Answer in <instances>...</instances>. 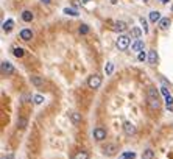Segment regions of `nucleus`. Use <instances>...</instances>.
<instances>
[{
    "label": "nucleus",
    "instance_id": "nucleus-1",
    "mask_svg": "<svg viewBox=\"0 0 173 159\" xmlns=\"http://www.w3.org/2000/svg\"><path fill=\"white\" fill-rule=\"evenodd\" d=\"M147 103L153 111H158L161 108V101L158 97V90L156 87H148V92H147Z\"/></svg>",
    "mask_w": 173,
    "mask_h": 159
},
{
    "label": "nucleus",
    "instance_id": "nucleus-2",
    "mask_svg": "<svg viewBox=\"0 0 173 159\" xmlns=\"http://www.w3.org/2000/svg\"><path fill=\"white\" fill-rule=\"evenodd\" d=\"M130 36H127V34H122V36H119L117 38V49L119 50H127L128 47H130Z\"/></svg>",
    "mask_w": 173,
    "mask_h": 159
},
{
    "label": "nucleus",
    "instance_id": "nucleus-3",
    "mask_svg": "<svg viewBox=\"0 0 173 159\" xmlns=\"http://www.w3.org/2000/svg\"><path fill=\"white\" fill-rule=\"evenodd\" d=\"M87 86H89L91 89H98V87L102 86V77L97 75V74L91 75V77L87 78Z\"/></svg>",
    "mask_w": 173,
    "mask_h": 159
},
{
    "label": "nucleus",
    "instance_id": "nucleus-4",
    "mask_svg": "<svg viewBox=\"0 0 173 159\" xmlns=\"http://www.w3.org/2000/svg\"><path fill=\"white\" fill-rule=\"evenodd\" d=\"M70 120L73 125H80L83 122V116H81V112H77V111H72L70 112Z\"/></svg>",
    "mask_w": 173,
    "mask_h": 159
},
{
    "label": "nucleus",
    "instance_id": "nucleus-5",
    "mask_svg": "<svg viewBox=\"0 0 173 159\" xmlns=\"http://www.w3.org/2000/svg\"><path fill=\"white\" fill-rule=\"evenodd\" d=\"M117 153V145L115 144H108L105 148H103V154L105 156H114Z\"/></svg>",
    "mask_w": 173,
    "mask_h": 159
},
{
    "label": "nucleus",
    "instance_id": "nucleus-6",
    "mask_svg": "<svg viewBox=\"0 0 173 159\" xmlns=\"http://www.w3.org/2000/svg\"><path fill=\"white\" fill-rule=\"evenodd\" d=\"M161 92H162V95H164V98H165L167 108H168V109H171V105H173V98H171L170 92L167 90V87H162V89H161Z\"/></svg>",
    "mask_w": 173,
    "mask_h": 159
},
{
    "label": "nucleus",
    "instance_id": "nucleus-7",
    "mask_svg": "<svg viewBox=\"0 0 173 159\" xmlns=\"http://www.w3.org/2000/svg\"><path fill=\"white\" fill-rule=\"evenodd\" d=\"M123 131H125V134H128V136L136 134V126H134V123L125 122V123H123Z\"/></svg>",
    "mask_w": 173,
    "mask_h": 159
},
{
    "label": "nucleus",
    "instance_id": "nucleus-8",
    "mask_svg": "<svg viewBox=\"0 0 173 159\" xmlns=\"http://www.w3.org/2000/svg\"><path fill=\"white\" fill-rule=\"evenodd\" d=\"M2 72L6 74V75L14 74V67H13V64L8 62V61H2Z\"/></svg>",
    "mask_w": 173,
    "mask_h": 159
},
{
    "label": "nucleus",
    "instance_id": "nucleus-9",
    "mask_svg": "<svg viewBox=\"0 0 173 159\" xmlns=\"http://www.w3.org/2000/svg\"><path fill=\"white\" fill-rule=\"evenodd\" d=\"M94 137H95V141H103L105 137H106V131L103 129V128H95L94 129Z\"/></svg>",
    "mask_w": 173,
    "mask_h": 159
},
{
    "label": "nucleus",
    "instance_id": "nucleus-10",
    "mask_svg": "<svg viewBox=\"0 0 173 159\" xmlns=\"http://www.w3.org/2000/svg\"><path fill=\"white\" fill-rule=\"evenodd\" d=\"M143 47H145V44H143V41H140V39H136L133 44H131V50L133 52H142L143 50Z\"/></svg>",
    "mask_w": 173,
    "mask_h": 159
},
{
    "label": "nucleus",
    "instance_id": "nucleus-11",
    "mask_svg": "<svg viewBox=\"0 0 173 159\" xmlns=\"http://www.w3.org/2000/svg\"><path fill=\"white\" fill-rule=\"evenodd\" d=\"M31 38H33V31L30 28H23L20 31V39L22 41H31Z\"/></svg>",
    "mask_w": 173,
    "mask_h": 159
},
{
    "label": "nucleus",
    "instance_id": "nucleus-12",
    "mask_svg": "<svg viewBox=\"0 0 173 159\" xmlns=\"http://www.w3.org/2000/svg\"><path fill=\"white\" fill-rule=\"evenodd\" d=\"M112 30H114V31H125V30H127V24H125V22H122V20L114 22Z\"/></svg>",
    "mask_w": 173,
    "mask_h": 159
},
{
    "label": "nucleus",
    "instance_id": "nucleus-13",
    "mask_svg": "<svg viewBox=\"0 0 173 159\" xmlns=\"http://www.w3.org/2000/svg\"><path fill=\"white\" fill-rule=\"evenodd\" d=\"M170 24H171V20H170L168 17H162V19L159 20V28H161V30H168Z\"/></svg>",
    "mask_w": 173,
    "mask_h": 159
},
{
    "label": "nucleus",
    "instance_id": "nucleus-14",
    "mask_svg": "<svg viewBox=\"0 0 173 159\" xmlns=\"http://www.w3.org/2000/svg\"><path fill=\"white\" fill-rule=\"evenodd\" d=\"M13 28H14V20L13 19H8V20L3 22V31L5 33H10Z\"/></svg>",
    "mask_w": 173,
    "mask_h": 159
},
{
    "label": "nucleus",
    "instance_id": "nucleus-15",
    "mask_svg": "<svg viewBox=\"0 0 173 159\" xmlns=\"http://www.w3.org/2000/svg\"><path fill=\"white\" fill-rule=\"evenodd\" d=\"M147 61L150 62V64H156V62H158V53H156V50H150Z\"/></svg>",
    "mask_w": 173,
    "mask_h": 159
},
{
    "label": "nucleus",
    "instance_id": "nucleus-16",
    "mask_svg": "<svg viewBox=\"0 0 173 159\" xmlns=\"http://www.w3.org/2000/svg\"><path fill=\"white\" fill-rule=\"evenodd\" d=\"M33 17H34V14H33L31 11H28V10H25V11L22 13V20H23V22H31Z\"/></svg>",
    "mask_w": 173,
    "mask_h": 159
},
{
    "label": "nucleus",
    "instance_id": "nucleus-17",
    "mask_svg": "<svg viewBox=\"0 0 173 159\" xmlns=\"http://www.w3.org/2000/svg\"><path fill=\"white\" fill-rule=\"evenodd\" d=\"M31 83H33L36 87H41V86H44V78H41V77H38V75H33V77H31Z\"/></svg>",
    "mask_w": 173,
    "mask_h": 159
},
{
    "label": "nucleus",
    "instance_id": "nucleus-18",
    "mask_svg": "<svg viewBox=\"0 0 173 159\" xmlns=\"http://www.w3.org/2000/svg\"><path fill=\"white\" fill-rule=\"evenodd\" d=\"M161 20V14L159 11H150V22H153V24H156V22Z\"/></svg>",
    "mask_w": 173,
    "mask_h": 159
},
{
    "label": "nucleus",
    "instance_id": "nucleus-19",
    "mask_svg": "<svg viewBox=\"0 0 173 159\" xmlns=\"http://www.w3.org/2000/svg\"><path fill=\"white\" fill-rule=\"evenodd\" d=\"M13 55H14L16 58H22L23 55H25V52H23L22 47H13Z\"/></svg>",
    "mask_w": 173,
    "mask_h": 159
},
{
    "label": "nucleus",
    "instance_id": "nucleus-20",
    "mask_svg": "<svg viewBox=\"0 0 173 159\" xmlns=\"http://www.w3.org/2000/svg\"><path fill=\"white\" fill-rule=\"evenodd\" d=\"M153 157H155V153H153L151 148H147L142 154V159H153Z\"/></svg>",
    "mask_w": 173,
    "mask_h": 159
},
{
    "label": "nucleus",
    "instance_id": "nucleus-21",
    "mask_svg": "<svg viewBox=\"0 0 173 159\" xmlns=\"http://www.w3.org/2000/svg\"><path fill=\"white\" fill-rule=\"evenodd\" d=\"M72 159H89V154H87L84 150H81V151H78L75 156H73Z\"/></svg>",
    "mask_w": 173,
    "mask_h": 159
},
{
    "label": "nucleus",
    "instance_id": "nucleus-22",
    "mask_svg": "<svg viewBox=\"0 0 173 159\" xmlns=\"http://www.w3.org/2000/svg\"><path fill=\"white\" fill-rule=\"evenodd\" d=\"M105 72H106V75H111V74L114 72V62H106V66H105Z\"/></svg>",
    "mask_w": 173,
    "mask_h": 159
},
{
    "label": "nucleus",
    "instance_id": "nucleus-23",
    "mask_svg": "<svg viewBox=\"0 0 173 159\" xmlns=\"http://www.w3.org/2000/svg\"><path fill=\"white\" fill-rule=\"evenodd\" d=\"M64 13L67 14V16H73V17H77L78 16V13L73 10V8H64Z\"/></svg>",
    "mask_w": 173,
    "mask_h": 159
},
{
    "label": "nucleus",
    "instance_id": "nucleus-24",
    "mask_svg": "<svg viewBox=\"0 0 173 159\" xmlns=\"http://www.w3.org/2000/svg\"><path fill=\"white\" fill-rule=\"evenodd\" d=\"M131 36L136 38V39H139V38L142 36V31H140L139 28H131Z\"/></svg>",
    "mask_w": 173,
    "mask_h": 159
},
{
    "label": "nucleus",
    "instance_id": "nucleus-25",
    "mask_svg": "<svg viewBox=\"0 0 173 159\" xmlns=\"http://www.w3.org/2000/svg\"><path fill=\"white\" fill-rule=\"evenodd\" d=\"M122 157H125V159H134L136 157V153L134 151H125L122 154Z\"/></svg>",
    "mask_w": 173,
    "mask_h": 159
},
{
    "label": "nucleus",
    "instance_id": "nucleus-26",
    "mask_svg": "<svg viewBox=\"0 0 173 159\" xmlns=\"http://www.w3.org/2000/svg\"><path fill=\"white\" fill-rule=\"evenodd\" d=\"M27 123H28V120H27V119H22V117H20V119L17 120V126H20V128H25V126H27Z\"/></svg>",
    "mask_w": 173,
    "mask_h": 159
},
{
    "label": "nucleus",
    "instance_id": "nucleus-27",
    "mask_svg": "<svg viewBox=\"0 0 173 159\" xmlns=\"http://www.w3.org/2000/svg\"><path fill=\"white\" fill-rule=\"evenodd\" d=\"M33 98H34V103H36V105H42V103H44V97H42V95H34Z\"/></svg>",
    "mask_w": 173,
    "mask_h": 159
},
{
    "label": "nucleus",
    "instance_id": "nucleus-28",
    "mask_svg": "<svg viewBox=\"0 0 173 159\" xmlns=\"http://www.w3.org/2000/svg\"><path fill=\"white\" fill-rule=\"evenodd\" d=\"M80 33H81V34H87V33H89V27H87V25H81V27H80Z\"/></svg>",
    "mask_w": 173,
    "mask_h": 159
},
{
    "label": "nucleus",
    "instance_id": "nucleus-29",
    "mask_svg": "<svg viewBox=\"0 0 173 159\" xmlns=\"http://www.w3.org/2000/svg\"><path fill=\"white\" fill-rule=\"evenodd\" d=\"M147 58H148V56L143 53V50H142V52H139V55H137V59H139V61H145Z\"/></svg>",
    "mask_w": 173,
    "mask_h": 159
},
{
    "label": "nucleus",
    "instance_id": "nucleus-30",
    "mask_svg": "<svg viewBox=\"0 0 173 159\" xmlns=\"http://www.w3.org/2000/svg\"><path fill=\"white\" fill-rule=\"evenodd\" d=\"M140 24H142V25H143V30H145V31H147V30H148V27H147V20H145V19H143V17H140Z\"/></svg>",
    "mask_w": 173,
    "mask_h": 159
},
{
    "label": "nucleus",
    "instance_id": "nucleus-31",
    "mask_svg": "<svg viewBox=\"0 0 173 159\" xmlns=\"http://www.w3.org/2000/svg\"><path fill=\"white\" fill-rule=\"evenodd\" d=\"M41 3H44V5H50L52 0H41Z\"/></svg>",
    "mask_w": 173,
    "mask_h": 159
},
{
    "label": "nucleus",
    "instance_id": "nucleus-32",
    "mask_svg": "<svg viewBox=\"0 0 173 159\" xmlns=\"http://www.w3.org/2000/svg\"><path fill=\"white\" fill-rule=\"evenodd\" d=\"M2 159H13V156H11V154H8V156H2Z\"/></svg>",
    "mask_w": 173,
    "mask_h": 159
},
{
    "label": "nucleus",
    "instance_id": "nucleus-33",
    "mask_svg": "<svg viewBox=\"0 0 173 159\" xmlns=\"http://www.w3.org/2000/svg\"><path fill=\"white\" fill-rule=\"evenodd\" d=\"M81 2H83V3H87V2H91V0H81Z\"/></svg>",
    "mask_w": 173,
    "mask_h": 159
},
{
    "label": "nucleus",
    "instance_id": "nucleus-34",
    "mask_svg": "<svg viewBox=\"0 0 173 159\" xmlns=\"http://www.w3.org/2000/svg\"><path fill=\"white\" fill-rule=\"evenodd\" d=\"M161 2H162V3H167V2H168V0H161Z\"/></svg>",
    "mask_w": 173,
    "mask_h": 159
},
{
    "label": "nucleus",
    "instance_id": "nucleus-35",
    "mask_svg": "<svg viewBox=\"0 0 173 159\" xmlns=\"http://www.w3.org/2000/svg\"><path fill=\"white\" fill-rule=\"evenodd\" d=\"M143 2H148V0H143Z\"/></svg>",
    "mask_w": 173,
    "mask_h": 159
},
{
    "label": "nucleus",
    "instance_id": "nucleus-36",
    "mask_svg": "<svg viewBox=\"0 0 173 159\" xmlns=\"http://www.w3.org/2000/svg\"><path fill=\"white\" fill-rule=\"evenodd\" d=\"M120 159H125V157H120Z\"/></svg>",
    "mask_w": 173,
    "mask_h": 159
}]
</instances>
